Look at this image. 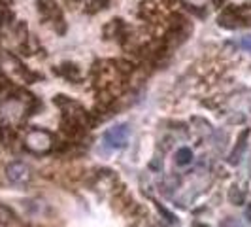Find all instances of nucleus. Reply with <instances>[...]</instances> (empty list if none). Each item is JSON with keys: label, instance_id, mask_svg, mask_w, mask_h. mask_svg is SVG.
<instances>
[{"label": "nucleus", "instance_id": "obj_12", "mask_svg": "<svg viewBox=\"0 0 251 227\" xmlns=\"http://www.w3.org/2000/svg\"><path fill=\"white\" fill-rule=\"evenodd\" d=\"M108 2L110 0H91L89 2V8H91V12H99V10H104L108 6Z\"/></svg>", "mask_w": 251, "mask_h": 227}, {"label": "nucleus", "instance_id": "obj_8", "mask_svg": "<svg viewBox=\"0 0 251 227\" xmlns=\"http://www.w3.org/2000/svg\"><path fill=\"white\" fill-rule=\"evenodd\" d=\"M55 72L59 76H63L64 80H68V82H79L81 80V72H79L77 64L74 63H63L61 66H57Z\"/></svg>", "mask_w": 251, "mask_h": 227}, {"label": "nucleus", "instance_id": "obj_6", "mask_svg": "<svg viewBox=\"0 0 251 227\" xmlns=\"http://www.w3.org/2000/svg\"><path fill=\"white\" fill-rule=\"evenodd\" d=\"M38 10L46 19H51L53 23L63 21V13H61L57 0H38Z\"/></svg>", "mask_w": 251, "mask_h": 227}, {"label": "nucleus", "instance_id": "obj_13", "mask_svg": "<svg viewBox=\"0 0 251 227\" xmlns=\"http://www.w3.org/2000/svg\"><path fill=\"white\" fill-rule=\"evenodd\" d=\"M240 46H242L244 50L248 51V53H251V36H244V38H242V42H240Z\"/></svg>", "mask_w": 251, "mask_h": 227}, {"label": "nucleus", "instance_id": "obj_5", "mask_svg": "<svg viewBox=\"0 0 251 227\" xmlns=\"http://www.w3.org/2000/svg\"><path fill=\"white\" fill-rule=\"evenodd\" d=\"M6 176L13 184H23L30 178V170H28V167L23 161H13L6 169Z\"/></svg>", "mask_w": 251, "mask_h": 227}, {"label": "nucleus", "instance_id": "obj_11", "mask_svg": "<svg viewBox=\"0 0 251 227\" xmlns=\"http://www.w3.org/2000/svg\"><path fill=\"white\" fill-rule=\"evenodd\" d=\"M10 19H12V12H10L8 4L6 2H0V30H2L4 25H8Z\"/></svg>", "mask_w": 251, "mask_h": 227}, {"label": "nucleus", "instance_id": "obj_9", "mask_svg": "<svg viewBox=\"0 0 251 227\" xmlns=\"http://www.w3.org/2000/svg\"><path fill=\"white\" fill-rule=\"evenodd\" d=\"M191 161H193V151H191V148H179L176 151V163L179 167H185Z\"/></svg>", "mask_w": 251, "mask_h": 227}, {"label": "nucleus", "instance_id": "obj_14", "mask_svg": "<svg viewBox=\"0 0 251 227\" xmlns=\"http://www.w3.org/2000/svg\"><path fill=\"white\" fill-rule=\"evenodd\" d=\"M246 216L250 218V222H251V204H250V208H248V212H246Z\"/></svg>", "mask_w": 251, "mask_h": 227}, {"label": "nucleus", "instance_id": "obj_10", "mask_svg": "<svg viewBox=\"0 0 251 227\" xmlns=\"http://www.w3.org/2000/svg\"><path fill=\"white\" fill-rule=\"evenodd\" d=\"M244 199H246V193L238 188V186H232L228 189V201L232 204H244Z\"/></svg>", "mask_w": 251, "mask_h": 227}, {"label": "nucleus", "instance_id": "obj_2", "mask_svg": "<svg viewBox=\"0 0 251 227\" xmlns=\"http://www.w3.org/2000/svg\"><path fill=\"white\" fill-rule=\"evenodd\" d=\"M217 25L223 27V28H228V30H234V28L250 25V23H248V17H246V10L244 8L230 6V8H225L223 12L219 13Z\"/></svg>", "mask_w": 251, "mask_h": 227}, {"label": "nucleus", "instance_id": "obj_3", "mask_svg": "<svg viewBox=\"0 0 251 227\" xmlns=\"http://www.w3.org/2000/svg\"><path fill=\"white\" fill-rule=\"evenodd\" d=\"M128 135H130L128 123H117L104 133V144L112 150H123L128 142Z\"/></svg>", "mask_w": 251, "mask_h": 227}, {"label": "nucleus", "instance_id": "obj_1", "mask_svg": "<svg viewBox=\"0 0 251 227\" xmlns=\"http://www.w3.org/2000/svg\"><path fill=\"white\" fill-rule=\"evenodd\" d=\"M25 146L32 153H46L53 148V135L46 129H32L26 135Z\"/></svg>", "mask_w": 251, "mask_h": 227}, {"label": "nucleus", "instance_id": "obj_7", "mask_svg": "<svg viewBox=\"0 0 251 227\" xmlns=\"http://www.w3.org/2000/svg\"><path fill=\"white\" fill-rule=\"evenodd\" d=\"M248 139H250V129H244V131L240 133L238 140H236L234 150L230 151V155H228V163H230V165H238L240 163V159H242L244 151L248 150Z\"/></svg>", "mask_w": 251, "mask_h": 227}, {"label": "nucleus", "instance_id": "obj_15", "mask_svg": "<svg viewBox=\"0 0 251 227\" xmlns=\"http://www.w3.org/2000/svg\"><path fill=\"white\" fill-rule=\"evenodd\" d=\"M195 227H208L206 224H195Z\"/></svg>", "mask_w": 251, "mask_h": 227}, {"label": "nucleus", "instance_id": "obj_4", "mask_svg": "<svg viewBox=\"0 0 251 227\" xmlns=\"http://www.w3.org/2000/svg\"><path fill=\"white\" fill-rule=\"evenodd\" d=\"M104 36L108 40H117V42L125 44V40L128 38V27L123 19H112L104 27Z\"/></svg>", "mask_w": 251, "mask_h": 227}]
</instances>
